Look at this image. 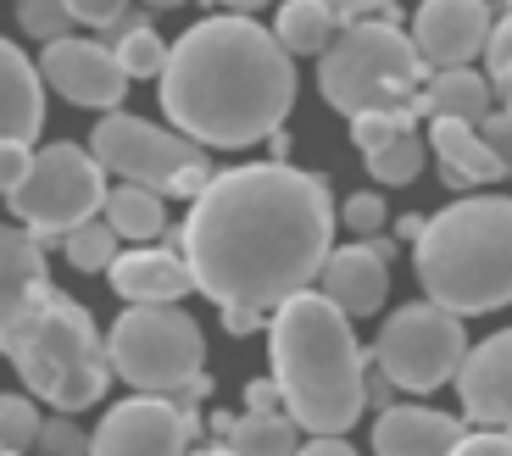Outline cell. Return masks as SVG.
I'll return each instance as SVG.
<instances>
[{"label": "cell", "instance_id": "1", "mask_svg": "<svg viewBox=\"0 0 512 456\" xmlns=\"http://www.w3.org/2000/svg\"><path fill=\"white\" fill-rule=\"evenodd\" d=\"M329 251V184L284 162L212 173L184 223V267L218 312H279L290 295L318 284Z\"/></svg>", "mask_w": 512, "mask_h": 456}, {"label": "cell", "instance_id": "2", "mask_svg": "<svg viewBox=\"0 0 512 456\" xmlns=\"http://www.w3.org/2000/svg\"><path fill=\"white\" fill-rule=\"evenodd\" d=\"M156 101L173 117V134L190 145L240 151L279 134L295 106V62L279 51L273 28L240 12L201 17L167 51Z\"/></svg>", "mask_w": 512, "mask_h": 456}, {"label": "cell", "instance_id": "3", "mask_svg": "<svg viewBox=\"0 0 512 456\" xmlns=\"http://www.w3.org/2000/svg\"><path fill=\"white\" fill-rule=\"evenodd\" d=\"M0 356L62 418L101 401L112 373L95 317L51 284L45 245L17 223H0Z\"/></svg>", "mask_w": 512, "mask_h": 456}, {"label": "cell", "instance_id": "4", "mask_svg": "<svg viewBox=\"0 0 512 456\" xmlns=\"http://www.w3.org/2000/svg\"><path fill=\"white\" fill-rule=\"evenodd\" d=\"M273 351V390L284 418L307 429L312 440H340L368 406V373L351 317H340L318 290H301L273 312L268 329Z\"/></svg>", "mask_w": 512, "mask_h": 456}, {"label": "cell", "instance_id": "5", "mask_svg": "<svg viewBox=\"0 0 512 456\" xmlns=\"http://www.w3.org/2000/svg\"><path fill=\"white\" fill-rule=\"evenodd\" d=\"M412 267L440 312H501L512 301V195H468L435 212L412 240Z\"/></svg>", "mask_w": 512, "mask_h": 456}, {"label": "cell", "instance_id": "6", "mask_svg": "<svg viewBox=\"0 0 512 456\" xmlns=\"http://www.w3.org/2000/svg\"><path fill=\"white\" fill-rule=\"evenodd\" d=\"M423 73L407 28L351 23L318 56V89L334 112L357 117H429L423 112Z\"/></svg>", "mask_w": 512, "mask_h": 456}, {"label": "cell", "instance_id": "7", "mask_svg": "<svg viewBox=\"0 0 512 456\" xmlns=\"http://www.w3.org/2000/svg\"><path fill=\"white\" fill-rule=\"evenodd\" d=\"M206 362V340L184 306H128L106 334V368L140 395L195 390Z\"/></svg>", "mask_w": 512, "mask_h": 456}, {"label": "cell", "instance_id": "8", "mask_svg": "<svg viewBox=\"0 0 512 456\" xmlns=\"http://www.w3.org/2000/svg\"><path fill=\"white\" fill-rule=\"evenodd\" d=\"M90 156L95 167H112L123 184L134 190H151V195H201L212 184V162H206L201 145H190L184 134L173 128H156L145 117H128V112H106L90 134Z\"/></svg>", "mask_w": 512, "mask_h": 456}, {"label": "cell", "instance_id": "9", "mask_svg": "<svg viewBox=\"0 0 512 456\" xmlns=\"http://www.w3.org/2000/svg\"><path fill=\"white\" fill-rule=\"evenodd\" d=\"M17 212V228L34 234L45 245V234H73V228L95 223V212L106 206V178L95 167V156L73 140H56L45 151H34V167L17 184V195H6Z\"/></svg>", "mask_w": 512, "mask_h": 456}, {"label": "cell", "instance_id": "10", "mask_svg": "<svg viewBox=\"0 0 512 456\" xmlns=\"http://www.w3.org/2000/svg\"><path fill=\"white\" fill-rule=\"evenodd\" d=\"M462 356H468V334H462V317L440 312L429 301L396 306L384 317L379 340H373V362H379V379L390 390H440V384L457 379Z\"/></svg>", "mask_w": 512, "mask_h": 456}, {"label": "cell", "instance_id": "11", "mask_svg": "<svg viewBox=\"0 0 512 456\" xmlns=\"http://www.w3.org/2000/svg\"><path fill=\"white\" fill-rule=\"evenodd\" d=\"M190 418L162 395H134L117 401L90 434V456H184Z\"/></svg>", "mask_w": 512, "mask_h": 456}, {"label": "cell", "instance_id": "12", "mask_svg": "<svg viewBox=\"0 0 512 456\" xmlns=\"http://www.w3.org/2000/svg\"><path fill=\"white\" fill-rule=\"evenodd\" d=\"M39 78L56 89V95H67L73 106H95V112H117L128 95V73L117 67L112 45H101V39H56V45H45V56H39Z\"/></svg>", "mask_w": 512, "mask_h": 456}, {"label": "cell", "instance_id": "13", "mask_svg": "<svg viewBox=\"0 0 512 456\" xmlns=\"http://www.w3.org/2000/svg\"><path fill=\"white\" fill-rule=\"evenodd\" d=\"M490 23H496V12L479 6V0H429V6H418L407 39H412V51H418L423 67L451 73V67H468L485 51Z\"/></svg>", "mask_w": 512, "mask_h": 456}, {"label": "cell", "instance_id": "14", "mask_svg": "<svg viewBox=\"0 0 512 456\" xmlns=\"http://www.w3.org/2000/svg\"><path fill=\"white\" fill-rule=\"evenodd\" d=\"M318 295L334 306L340 317H373L390 295V245L379 240H357L329 251L318 273Z\"/></svg>", "mask_w": 512, "mask_h": 456}, {"label": "cell", "instance_id": "15", "mask_svg": "<svg viewBox=\"0 0 512 456\" xmlns=\"http://www.w3.org/2000/svg\"><path fill=\"white\" fill-rule=\"evenodd\" d=\"M457 395L462 412L474 423H496V429H512V329L479 340L474 351L462 356L457 368Z\"/></svg>", "mask_w": 512, "mask_h": 456}, {"label": "cell", "instance_id": "16", "mask_svg": "<svg viewBox=\"0 0 512 456\" xmlns=\"http://www.w3.org/2000/svg\"><path fill=\"white\" fill-rule=\"evenodd\" d=\"M106 279L128 306H179L184 295H195V279L179 251H117Z\"/></svg>", "mask_w": 512, "mask_h": 456}, {"label": "cell", "instance_id": "17", "mask_svg": "<svg viewBox=\"0 0 512 456\" xmlns=\"http://www.w3.org/2000/svg\"><path fill=\"white\" fill-rule=\"evenodd\" d=\"M462 423L451 412H429V406H384L373 423V451L379 456H451L462 440Z\"/></svg>", "mask_w": 512, "mask_h": 456}, {"label": "cell", "instance_id": "18", "mask_svg": "<svg viewBox=\"0 0 512 456\" xmlns=\"http://www.w3.org/2000/svg\"><path fill=\"white\" fill-rule=\"evenodd\" d=\"M39 123H45L39 67L17 51L12 39H0V145H34Z\"/></svg>", "mask_w": 512, "mask_h": 456}, {"label": "cell", "instance_id": "19", "mask_svg": "<svg viewBox=\"0 0 512 456\" xmlns=\"http://www.w3.org/2000/svg\"><path fill=\"white\" fill-rule=\"evenodd\" d=\"M429 145H435L440 178H446L451 190H468V184H490V178H501L496 156L485 151V140H479V128L435 117V123H429Z\"/></svg>", "mask_w": 512, "mask_h": 456}, {"label": "cell", "instance_id": "20", "mask_svg": "<svg viewBox=\"0 0 512 456\" xmlns=\"http://www.w3.org/2000/svg\"><path fill=\"white\" fill-rule=\"evenodd\" d=\"M423 112L446 117V123H468L479 128L490 117V84L474 67H451V73H435L429 89H423Z\"/></svg>", "mask_w": 512, "mask_h": 456}, {"label": "cell", "instance_id": "21", "mask_svg": "<svg viewBox=\"0 0 512 456\" xmlns=\"http://www.w3.org/2000/svg\"><path fill=\"white\" fill-rule=\"evenodd\" d=\"M334 34H340V17L323 0H290V6H279V23H273V39L290 62L295 56H323Z\"/></svg>", "mask_w": 512, "mask_h": 456}, {"label": "cell", "instance_id": "22", "mask_svg": "<svg viewBox=\"0 0 512 456\" xmlns=\"http://www.w3.org/2000/svg\"><path fill=\"white\" fill-rule=\"evenodd\" d=\"M106 228H112L117 240H156L167 228V206L162 195L151 190H134V184H117V190H106Z\"/></svg>", "mask_w": 512, "mask_h": 456}, {"label": "cell", "instance_id": "23", "mask_svg": "<svg viewBox=\"0 0 512 456\" xmlns=\"http://www.w3.org/2000/svg\"><path fill=\"white\" fill-rule=\"evenodd\" d=\"M229 429L234 456H295L301 451V429L284 412H245V418L223 423Z\"/></svg>", "mask_w": 512, "mask_h": 456}, {"label": "cell", "instance_id": "24", "mask_svg": "<svg viewBox=\"0 0 512 456\" xmlns=\"http://www.w3.org/2000/svg\"><path fill=\"white\" fill-rule=\"evenodd\" d=\"M112 56H117V67L128 73V84H134V78H162V67H167V45H162V34H156L151 23L117 28Z\"/></svg>", "mask_w": 512, "mask_h": 456}, {"label": "cell", "instance_id": "25", "mask_svg": "<svg viewBox=\"0 0 512 456\" xmlns=\"http://www.w3.org/2000/svg\"><path fill=\"white\" fill-rule=\"evenodd\" d=\"M62 251H67V262H73L78 273H106V267L117 262V234L106 223H84L62 240Z\"/></svg>", "mask_w": 512, "mask_h": 456}, {"label": "cell", "instance_id": "26", "mask_svg": "<svg viewBox=\"0 0 512 456\" xmlns=\"http://www.w3.org/2000/svg\"><path fill=\"white\" fill-rule=\"evenodd\" d=\"M423 140L418 134H401V140H390L384 151H373L368 156V173L379 178V184H412V178L423 173Z\"/></svg>", "mask_w": 512, "mask_h": 456}, {"label": "cell", "instance_id": "27", "mask_svg": "<svg viewBox=\"0 0 512 456\" xmlns=\"http://www.w3.org/2000/svg\"><path fill=\"white\" fill-rule=\"evenodd\" d=\"M39 406L28 395H0V451H17L23 456L28 445L39 440Z\"/></svg>", "mask_w": 512, "mask_h": 456}, {"label": "cell", "instance_id": "28", "mask_svg": "<svg viewBox=\"0 0 512 456\" xmlns=\"http://www.w3.org/2000/svg\"><path fill=\"white\" fill-rule=\"evenodd\" d=\"M485 84L490 89H512V6L490 23L485 39Z\"/></svg>", "mask_w": 512, "mask_h": 456}, {"label": "cell", "instance_id": "29", "mask_svg": "<svg viewBox=\"0 0 512 456\" xmlns=\"http://www.w3.org/2000/svg\"><path fill=\"white\" fill-rule=\"evenodd\" d=\"M17 23H23L34 39L56 45V39H67V28H73V6H56V0H28V6H17Z\"/></svg>", "mask_w": 512, "mask_h": 456}, {"label": "cell", "instance_id": "30", "mask_svg": "<svg viewBox=\"0 0 512 456\" xmlns=\"http://www.w3.org/2000/svg\"><path fill=\"white\" fill-rule=\"evenodd\" d=\"M412 123H418V117H357V123H351V140H357L362 156H373V151H384L390 140L412 134Z\"/></svg>", "mask_w": 512, "mask_h": 456}, {"label": "cell", "instance_id": "31", "mask_svg": "<svg viewBox=\"0 0 512 456\" xmlns=\"http://www.w3.org/2000/svg\"><path fill=\"white\" fill-rule=\"evenodd\" d=\"M39 456H84L90 451V440H84V429H73L67 418H51V423H39Z\"/></svg>", "mask_w": 512, "mask_h": 456}, {"label": "cell", "instance_id": "32", "mask_svg": "<svg viewBox=\"0 0 512 456\" xmlns=\"http://www.w3.org/2000/svg\"><path fill=\"white\" fill-rule=\"evenodd\" d=\"M340 217H346L351 234H362V240H368V234H379V228H384V201L373 190H362V195H351V201L340 206Z\"/></svg>", "mask_w": 512, "mask_h": 456}, {"label": "cell", "instance_id": "33", "mask_svg": "<svg viewBox=\"0 0 512 456\" xmlns=\"http://www.w3.org/2000/svg\"><path fill=\"white\" fill-rule=\"evenodd\" d=\"M479 140H485L490 156H496L501 178H512V117L507 112H490L485 123H479Z\"/></svg>", "mask_w": 512, "mask_h": 456}, {"label": "cell", "instance_id": "34", "mask_svg": "<svg viewBox=\"0 0 512 456\" xmlns=\"http://www.w3.org/2000/svg\"><path fill=\"white\" fill-rule=\"evenodd\" d=\"M28 167H34V151H28V145H0V195H17Z\"/></svg>", "mask_w": 512, "mask_h": 456}, {"label": "cell", "instance_id": "35", "mask_svg": "<svg viewBox=\"0 0 512 456\" xmlns=\"http://www.w3.org/2000/svg\"><path fill=\"white\" fill-rule=\"evenodd\" d=\"M451 456H512V434H462Z\"/></svg>", "mask_w": 512, "mask_h": 456}, {"label": "cell", "instance_id": "36", "mask_svg": "<svg viewBox=\"0 0 512 456\" xmlns=\"http://www.w3.org/2000/svg\"><path fill=\"white\" fill-rule=\"evenodd\" d=\"M295 456H357V451H351L346 440H307Z\"/></svg>", "mask_w": 512, "mask_h": 456}, {"label": "cell", "instance_id": "37", "mask_svg": "<svg viewBox=\"0 0 512 456\" xmlns=\"http://www.w3.org/2000/svg\"><path fill=\"white\" fill-rule=\"evenodd\" d=\"M245 401H251V412H273V401H279V390H273V379H268V384L256 379L251 390H245Z\"/></svg>", "mask_w": 512, "mask_h": 456}, {"label": "cell", "instance_id": "38", "mask_svg": "<svg viewBox=\"0 0 512 456\" xmlns=\"http://www.w3.org/2000/svg\"><path fill=\"white\" fill-rule=\"evenodd\" d=\"M223 323H229L234 334H251V329H262V317H256V312H223Z\"/></svg>", "mask_w": 512, "mask_h": 456}, {"label": "cell", "instance_id": "39", "mask_svg": "<svg viewBox=\"0 0 512 456\" xmlns=\"http://www.w3.org/2000/svg\"><path fill=\"white\" fill-rule=\"evenodd\" d=\"M201 456H234V451H201Z\"/></svg>", "mask_w": 512, "mask_h": 456}, {"label": "cell", "instance_id": "40", "mask_svg": "<svg viewBox=\"0 0 512 456\" xmlns=\"http://www.w3.org/2000/svg\"><path fill=\"white\" fill-rule=\"evenodd\" d=\"M507 117H512V89H507Z\"/></svg>", "mask_w": 512, "mask_h": 456}, {"label": "cell", "instance_id": "41", "mask_svg": "<svg viewBox=\"0 0 512 456\" xmlns=\"http://www.w3.org/2000/svg\"><path fill=\"white\" fill-rule=\"evenodd\" d=\"M0 456H17V451H0Z\"/></svg>", "mask_w": 512, "mask_h": 456}]
</instances>
